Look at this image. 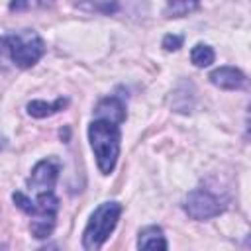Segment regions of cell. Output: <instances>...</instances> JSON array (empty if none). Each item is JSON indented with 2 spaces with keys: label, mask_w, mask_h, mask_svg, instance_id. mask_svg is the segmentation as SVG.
I'll return each mask as SVG.
<instances>
[{
  "label": "cell",
  "mask_w": 251,
  "mask_h": 251,
  "mask_svg": "<svg viewBox=\"0 0 251 251\" xmlns=\"http://www.w3.org/2000/svg\"><path fill=\"white\" fill-rule=\"evenodd\" d=\"M59 161L55 157L41 159L31 169V176L27 178V192L16 190L12 194L14 204L31 218V233L37 239H45L51 235L57 220L59 198L55 196V182L59 178Z\"/></svg>",
  "instance_id": "obj_1"
},
{
  "label": "cell",
  "mask_w": 251,
  "mask_h": 251,
  "mask_svg": "<svg viewBox=\"0 0 251 251\" xmlns=\"http://www.w3.org/2000/svg\"><path fill=\"white\" fill-rule=\"evenodd\" d=\"M96 118L88 126V141L102 175H110L120 157V124L126 120V104L118 96L102 98L94 110Z\"/></svg>",
  "instance_id": "obj_2"
},
{
  "label": "cell",
  "mask_w": 251,
  "mask_h": 251,
  "mask_svg": "<svg viewBox=\"0 0 251 251\" xmlns=\"http://www.w3.org/2000/svg\"><path fill=\"white\" fill-rule=\"evenodd\" d=\"M122 214L120 202H102L90 216L84 231H82V247L88 251H96L104 245L110 233L116 229Z\"/></svg>",
  "instance_id": "obj_3"
},
{
  "label": "cell",
  "mask_w": 251,
  "mask_h": 251,
  "mask_svg": "<svg viewBox=\"0 0 251 251\" xmlns=\"http://www.w3.org/2000/svg\"><path fill=\"white\" fill-rule=\"evenodd\" d=\"M2 41H4V49L8 51L10 59L20 69L33 67L43 57V53H45L43 39L39 37V33H35L31 29L14 31V33L2 37Z\"/></svg>",
  "instance_id": "obj_4"
},
{
  "label": "cell",
  "mask_w": 251,
  "mask_h": 251,
  "mask_svg": "<svg viewBox=\"0 0 251 251\" xmlns=\"http://www.w3.org/2000/svg\"><path fill=\"white\" fill-rule=\"evenodd\" d=\"M182 208L192 220L202 222V220H210V218L220 216L226 210V202L220 196L212 194L208 188H194L184 198Z\"/></svg>",
  "instance_id": "obj_5"
},
{
  "label": "cell",
  "mask_w": 251,
  "mask_h": 251,
  "mask_svg": "<svg viewBox=\"0 0 251 251\" xmlns=\"http://www.w3.org/2000/svg\"><path fill=\"white\" fill-rule=\"evenodd\" d=\"M210 82L224 90H237L245 84V75L235 67H220L210 73Z\"/></svg>",
  "instance_id": "obj_6"
},
{
  "label": "cell",
  "mask_w": 251,
  "mask_h": 251,
  "mask_svg": "<svg viewBox=\"0 0 251 251\" xmlns=\"http://www.w3.org/2000/svg\"><path fill=\"white\" fill-rule=\"evenodd\" d=\"M137 247L139 249H169V243H167L161 227L149 226V227H145V229L139 231Z\"/></svg>",
  "instance_id": "obj_7"
},
{
  "label": "cell",
  "mask_w": 251,
  "mask_h": 251,
  "mask_svg": "<svg viewBox=\"0 0 251 251\" xmlns=\"http://www.w3.org/2000/svg\"><path fill=\"white\" fill-rule=\"evenodd\" d=\"M69 104L67 98H57L55 102H43V100H33L27 104V114L33 116V118H47V116H53L57 112H61L65 106Z\"/></svg>",
  "instance_id": "obj_8"
},
{
  "label": "cell",
  "mask_w": 251,
  "mask_h": 251,
  "mask_svg": "<svg viewBox=\"0 0 251 251\" xmlns=\"http://www.w3.org/2000/svg\"><path fill=\"white\" fill-rule=\"evenodd\" d=\"M200 0H167V16L169 18H182L196 12Z\"/></svg>",
  "instance_id": "obj_9"
},
{
  "label": "cell",
  "mask_w": 251,
  "mask_h": 251,
  "mask_svg": "<svg viewBox=\"0 0 251 251\" xmlns=\"http://www.w3.org/2000/svg\"><path fill=\"white\" fill-rule=\"evenodd\" d=\"M214 57H216L214 49H212L210 45H206V43H198V45H194L192 51H190V61H192V65L198 67V69H204V67L212 65V63H214Z\"/></svg>",
  "instance_id": "obj_10"
},
{
  "label": "cell",
  "mask_w": 251,
  "mask_h": 251,
  "mask_svg": "<svg viewBox=\"0 0 251 251\" xmlns=\"http://www.w3.org/2000/svg\"><path fill=\"white\" fill-rule=\"evenodd\" d=\"M55 0H10V12H27V10H41L53 6Z\"/></svg>",
  "instance_id": "obj_11"
},
{
  "label": "cell",
  "mask_w": 251,
  "mask_h": 251,
  "mask_svg": "<svg viewBox=\"0 0 251 251\" xmlns=\"http://www.w3.org/2000/svg\"><path fill=\"white\" fill-rule=\"evenodd\" d=\"M180 45H182V35H173V33H169V35L163 37V47H165V51H176V49H180Z\"/></svg>",
  "instance_id": "obj_12"
},
{
  "label": "cell",
  "mask_w": 251,
  "mask_h": 251,
  "mask_svg": "<svg viewBox=\"0 0 251 251\" xmlns=\"http://www.w3.org/2000/svg\"><path fill=\"white\" fill-rule=\"evenodd\" d=\"M6 145H8V141H6V137L0 133V151H4V149H6Z\"/></svg>",
  "instance_id": "obj_13"
},
{
  "label": "cell",
  "mask_w": 251,
  "mask_h": 251,
  "mask_svg": "<svg viewBox=\"0 0 251 251\" xmlns=\"http://www.w3.org/2000/svg\"><path fill=\"white\" fill-rule=\"evenodd\" d=\"M4 49V41H2V37H0V51Z\"/></svg>",
  "instance_id": "obj_14"
}]
</instances>
